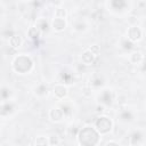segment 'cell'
<instances>
[{
  "label": "cell",
  "instance_id": "6da1fadb",
  "mask_svg": "<svg viewBox=\"0 0 146 146\" xmlns=\"http://www.w3.org/2000/svg\"><path fill=\"white\" fill-rule=\"evenodd\" d=\"M78 138L81 145H86V146L97 145L99 141V132L96 130V128L88 125L79 130Z\"/></svg>",
  "mask_w": 146,
  "mask_h": 146
},
{
  "label": "cell",
  "instance_id": "7a4b0ae2",
  "mask_svg": "<svg viewBox=\"0 0 146 146\" xmlns=\"http://www.w3.org/2000/svg\"><path fill=\"white\" fill-rule=\"evenodd\" d=\"M33 66L32 59L26 55L17 56L13 62V67L17 73H27Z\"/></svg>",
  "mask_w": 146,
  "mask_h": 146
},
{
  "label": "cell",
  "instance_id": "3957f363",
  "mask_svg": "<svg viewBox=\"0 0 146 146\" xmlns=\"http://www.w3.org/2000/svg\"><path fill=\"white\" fill-rule=\"evenodd\" d=\"M95 125H96V130L99 133H107L112 129V121L106 116H100L96 120Z\"/></svg>",
  "mask_w": 146,
  "mask_h": 146
},
{
  "label": "cell",
  "instance_id": "277c9868",
  "mask_svg": "<svg viewBox=\"0 0 146 146\" xmlns=\"http://www.w3.org/2000/svg\"><path fill=\"white\" fill-rule=\"evenodd\" d=\"M141 35H143V32H141V30L138 26H131L128 30V39L130 41H132V42L140 40Z\"/></svg>",
  "mask_w": 146,
  "mask_h": 146
},
{
  "label": "cell",
  "instance_id": "5b68a950",
  "mask_svg": "<svg viewBox=\"0 0 146 146\" xmlns=\"http://www.w3.org/2000/svg\"><path fill=\"white\" fill-rule=\"evenodd\" d=\"M112 100H113V96L110 90H104L99 96V102L104 105H111Z\"/></svg>",
  "mask_w": 146,
  "mask_h": 146
},
{
  "label": "cell",
  "instance_id": "8992f818",
  "mask_svg": "<svg viewBox=\"0 0 146 146\" xmlns=\"http://www.w3.org/2000/svg\"><path fill=\"white\" fill-rule=\"evenodd\" d=\"M95 57H96V56H95L89 49H87L86 51H83V54H82V56H81L82 62H83L86 65H90V64H92L94 60H95Z\"/></svg>",
  "mask_w": 146,
  "mask_h": 146
},
{
  "label": "cell",
  "instance_id": "52a82bcc",
  "mask_svg": "<svg viewBox=\"0 0 146 146\" xmlns=\"http://www.w3.org/2000/svg\"><path fill=\"white\" fill-rule=\"evenodd\" d=\"M110 3L114 10H123L127 7V0H110Z\"/></svg>",
  "mask_w": 146,
  "mask_h": 146
},
{
  "label": "cell",
  "instance_id": "ba28073f",
  "mask_svg": "<svg viewBox=\"0 0 146 146\" xmlns=\"http://www.w3.org/2000/svg\"><path fill=\"white\" fill-rule=\"evenodd\" d=\"M13 111H14V105L11 103H5L0 106V115L2 116L9 115L10 113H13Z\"/></svg>",
  "mask_w": 146,
  "mask_h": 146
},
{
  "label": "cell",
  "instance_id": "9c48e42d",
  "mask_svg": "<svg viewBox=\"0 0 146 146\" xmlns=\"http://www.w3.org/2000/svg\"><path fill=\"white\" fill-rule=\"evenodd\" d=\"M66 91L67 90H66V88L63 84H57L54 88V95L57 98H59V99H62V98H64L66 96Z\"/></svg>",
  "mask_w": 146,
  "mask_h": 146
},
{
  "label": "cell",
  "instance_id": "30bf717a",
  "mask_svg": "<svg viewBox=\"0 0 146 146\" xmlns=\"http://www.w3.org/2000/svg\"><path fill=\"white\" fill-rule=\"evenodd\" d=\"M65 26H66V23H65V19H64V18H58V17H56V18L54 19V22H52V27H54V30H56V31H63V30L65 29Z\"/></svg>",
  "mask_w": 146,
  "mask_h": 146
},
{
  "label": "cell",
  "instance_id": "8fae6325",
  "mask_svg": "<svg viewBox=\"0 0 146 146\" xmlns=\"http://www.w3.org/2000/svg\"><path fill=\"white\" fill-rule=\"evenodd\" d=\"M49 115H50V119L52 121H60L63 119V116H64V114H63L60 108H52L50 111Z\"/></svg>",
  "mask_w": 146,
  "mask_h": 146
},
{
  "label": "cell",
  "instance_id": "7c38bea8",
  "mask_svg": "<svg viewBox=\"0 0 146 146\" xmlns=\"http://www.w3.org/2000/svg\"><path fill=\"white\" fill-rule=\"evenodd\" d=\"M143 143V133L140 131H135L132 135H131V138H130V144L131 145H139Z\"/></svg>",
  "mask_w": 146,
  "mask_h": 146
},
{
  "label": "cell",
  "instance_id": "4fadbf2b",
  "mask_svg": "<svg viewBox=\"0 0 146 146\" xmlns=\"http://www.w3.org/2000/svg\"><path fill=\"white\" fill-rule=\"evenodd\" d=\"M36 27L39 29V31L41 32H46V31H48V29H49V24H48V22L44 19V18H40V19H38L36 21Z\"/></svg>",
  "mask_w": 146,
  "mask_h": 146
},
{
  "label": "cell",
  "instance_id": "5bb4252c",
  "mask_svg": "<svg viewBox=\"0 0 146 146\" xmlns=\"http://www.w3.org/2000/svg\"><path fill=\"white\" fill-rule=\"evenodd\" d=\"M119 117H120V120L122 122H130V121H132L133 115H132V113L130 111H123V112L120 113Z\"/></svg>",
  "mask_w": 146,
  "mask_h": 146
},
{
  "label": "cell",
  "instance_id": "9a60e30c",
  "mask_svg": "<svg viewBox=\"0 0 146 146\" xmlns=\"http://www.w3.org/2000/svg\"><path fill=\"white\" fill-rule=\"evenodd\" d=\"M27 34H29V36H30L33 41H36V40L39 39V36H40V31H39V29H38L36 26H34V27H31V29L29 30Z\"/></svg>",
  "mask_w": 146,
  "mask_h": 146
},
{
  "label": "cell",
  "instance_id": "2e32d148",
  "mask_svg": "<svg viewBox=\"0 0 146 146\" xmlns=\"http://www.w3.org/2000/svg\"><path fill=\"white\" fill-rule=\"evenodd\" d=\"M21 42H22L21 36H19V35H16V34L11 35V36H10V39H9V43H10V46H11V47H14V48L18 47V46L21 44Z\"/></svg>",
  "mask_w": 146,
  "mask_h": 146
},
{
  "label": "cell",
  "instance_id": "e0dca14e",
  "mask_svg": "<svg viewBox=\"0 0 146 146\" xmlns=\"http://www.w3.org/2000/svg\"><path fill=\"white\" fill-rule=\"evenodd\" d=\"M47 92H48V88L46 84H40L35 88V94L38 96H44Z\"/></svg>",
  "mask_w": 146,
  "mask_h": 146
},
{
  "label": "cell",
  "instance_id": "ac0fdd59",
  "mask_svg": "<svg viewBox=\"0 0 146 146\" xmlns=\"http://www.w3.org/2000/svg\"><path fill=\"white\" fill-rule=\"evenodd\" d=\"M9 96H10V89L9 88H7V87L0 88V98L1 99L6 100V99L9 98Z\"/></svg>",
  "mask_w": 146,
  "mask_h": 146
},
{
  "label": "cell",
  "instance_id": "d6986e66",
  "mask_svg": "<svg viewBox=\"0 0 146 146\" xmlns=\"http://www.w3.org/2000/svg\"><path fill=\"white\" fill-rule=\"evenodd\" d=\"M60 110H62L64 116H70V115L72 114V107H71L68 104H63V105L60 106Z\"/></svg>",
  "mask_w": 146,
  "mask_h": 146
},
{
  "label": "cell",
  "instance_id": "ffe728a7",
  "mask_svg": "<svg viewBox=\"0 0 146 146\" xmlns=\"http://www.w3.org/2000/svg\"><path fill=\"white\" fill-rule=\"evenodd\" d=\"M122 48H123L124 50L129 51V50H131V49L133 48V42L130 41L129 39H124V40L122 41Z\"/></svg>",
  "mask_w": 146,
  "mask_h": 146
},
{
  "label": "cell",
  "instance_id": "44dd1931",
  "mask_svg": "<svg viewBox=\"0 0 146 146\" xmlns=\"http://www.w3.org/2000/svg\"><path fill=\"white\" fill-rule=\"evenodd\" d=\"M130 59H131L132 63H139V62H141V59H143V55H141V52H139V51L133 52V54H131Z\"/></svg>",
  "mask_w": 146,
  "mask_h": 146
},
{
  "label": "cell",
  "instance_id": "7402d4cb",
  "mask_svg": "<svg viewBox=\"0 0 146 146\" xmlns=\"http://www.w3.org/2000/svg\"><path fill=\"white\" fill-rule=\"evenodd\" d=\"M55 16L58 17V18H65L66 11H65L64 9H62V8H57L56 11H55Z\"/></svg>",
  "mask_w": 146,
  "mask_h": 146
},
{
  "label": "cell",
  "instance_id": "603a6c76",
  "mask_svg": "<svg viewBox=\"0 0 146 146\" xmlns=\"http://www.w3.org/2000/svg\"><path fill=\"white\" fill-rule=\"evenodd\" d=\"M74 27H75V30H78V31H83V30L86 29V24H84L82 21H79V22H75Z\"/></svg>",
  "mask_w": 146,
  "mask_h": 146
},
{
  "label": "cell",
  "instance_id": "cb8c5ba5",
  "mask_svg": "<svg viewBox=\"0 0 146 146\" xmlns=\"http://www.w3.org/2000/svg\"><path fill=\"white\" fill-rule=\"evenodd\" d=\"M62 79L64 80L65 83H71L72 81V75L70 73H62Z\"/></svg>",
  "mask_w": 146,
  "mask_h": 146
},
{
  "label": "cell",
  "instance_id": "d4e9b609",
  "mask_svg": "<svg viewBox=\"0 0 146 146\" xmlns=\"http://www.w3.org/2000/svg\"><path fill=\"white\" fill-rule=\"evenodd\" d=\"M91 84L95 86V87H100V86H103V80H102L100 78H95V79L92 80Z\"/></svg>",
  "mask_w": 146,
  "mask_h": 146
},
{
  "label": "cell",
  "instance_id": "484cf974",
  "mask_svg": "<svg viewBox=\"0 0 146 146\" xmlns=\"http://www.w3.org/2000/svg\"><path fill=\"white\" fill-rule=\"evenodd\" d=\"M34 143H35V145H46V144H48V141H47L43 137H39V138H36Z\"/></svg>",
  "mask_w": 146,
  "mask_h": 146
},
{
  "label": "cell",
  "instance_id": "4316f807",
  "mask_svg": "<svg viewBox=\"0 0 146 146\" xmlns=\"http://www.w3.org/2000/svg\"><path fill=\"white\" fill-rule=\"evenodd\" d=\"M89 50L95 55V56H97L98 54H99V48H98V46H96V44H94V46H91L90 48H89Z\"/></svg>",
  "mask_w": 146,
  "mask_h": 146
},
{
  "label": "cell",
  "instance_id": "83f0119b",
  "mask_svg": "<svg viewBox=\"0 0 146 146\" xmlns=\"http://www.w3.org/2000/svg\"><path fill=\"white\" fill-rule=\"evenodd\" d=\"M59 141H58V139H57V137L56 136H51L50 137V140H49V144L50 145H54V144H58Z\"/></svg>",
  "mask_w": 146,
  "mask_h": 146
},
{
  "label": "cell",
  "instance_id": "f1b7e54d",
  "mask_svg": "<svg viewBox=\"0 0 146 146\" xmlns=\"http://www.w3.org/2000/svg\"><path fill=\"white\" fill-rule=\"evenodd\" d=\"M50 2H52V3H55V5H58V3L60 2V0H50Z\"/></svg>",
  "mask_w": 146,
  "mask_h": 146
},
{
  "label": "cell",
  "instance_id": "f546056e",
  "mask_svg": "<svg viewBox=\"0 0 146 146\" xmlns=\"http://www.w3.org/2000/svg\"><path fill=\"white\" fill-rule=\"evenodd\" d=\"M0 13H1V8H0Z\"/></svg>",
  "mask_w": 146,
  "mask_h": 146
}]
</instances>
